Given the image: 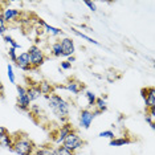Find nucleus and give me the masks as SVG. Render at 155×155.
<instances>
[{
	"label": "nucleus",
	"instance_id": "6",
	"mask_svg": "<svg viewBox=\"0 0 155 155\" xmlns=\"http://www.w3.org/2000/svg\"><path fill=\"white\" fill-rule=\"evenodd\" d=\"M142 96L146 102V107L147 109H153L155 107V89L154 87H147V89L142 90Z\"/></svg>",
	"mask_w": 155,
	"mask_h": 155
},
{
	"label": "nucleus",
	"instance_id": "16",
	"mask_svg": "<svg viewBox=\"0 0 155 155\" xmlns=\"http://www.w3.org/2000/svg\"><path fill=\"white\" fill-rule=\"evenodd\" d=\"M149 110V113L146 114V121L150 123V126L151 127H155V123H154V118H155V107H153V109H147Z\"/></svg>",
	"mask_w": 155,
	"mask_h": 155
},
{
	"label": "nucleus",
	"instance_id": "31",
	"mask_svg": "<svg viewBox=\"0 0 155 155\" xmlns=\"http://www.w3.org/2000/svg\"><path fill=\"white\" fill-rule=\"evenodd\" d=\"M61 68L62 69H69V68H72V64H70L69 61H64V62H61Z\"/></svg>",
	"mask_w": 155,
	"mask_h": 155
},
{
	"label": "nucleus",
	"instance_id": "2",
	"mask_svg": "<svg viewBox=\"0 0 155 155\" xmlns=\"http://www.w3.org/2000/svg\"><path fill=\"white\" fill-rule=\"evenodd\" d=\"M12 150L19 155H32L35 150V144L29 138H17L13 142Z\"/></svg>",
	"mask_w": 155,
	"mask_h": 155
},
{
	"label": "nucleus",
	"instance_id": "33",
	"mask_svg": "<svg viewBox=\"0 0 155 155\" xmlns=\"http://www.w3.org/2000/svg\"><path fill=\"white\" fill-rule=\"evenodd\" d=\"M8 133V130H7L5 127H3V126H0V137L2 135H4V134Z\"/></svg>",
	"mask_w": 155,
	"mask_h": 155
},
{
	"label": "nucleus",
	"instance_id": "34",
	"mask_svg": "<svg viewBox=\"0 0 155 155\" xmlns=\"http://www.w3.org/2000/svg\"><path fill=\"white\" fill-rule=\"evenodd\" d=\"M68 61L70 62V64H72V62H73V61H74V57H72V56H70V57H69V60H68Z\"/></svg>",
	"mask_w": 155,
	"mask_h": 155
},
{
	"label": "nucleus",
	"instance_id": "7",
	"mask_svg": "<svg viewBox=\"0 0 155 155\" xmlns=\"http://www.w3.org/2000/svg\"><path fill=\"white\" fill-rule=\"evenodd\" d=\"M61 44V48H62V56L65 57H70L73 53H74V44H73V40L69 37H65L60 41Z\"/></svg>",
	"mask_w": 155,
	"mask_h": 155
},
{
	"label": "nucleus",
	"instance_id": "8",
	"mask_svg": "<svg viewBox=\"0 0 155 155\" xmlns=\"http://www.w3.org/2000/svg\"><path fill=\"white\" fill-rule=\"evenodd\" d=\"M16 64H17V66H19L20 69H23V70L32 69V65H31V58H29V54H28V52H23L21 54L17 56Z\"/></svg>",
	"mask_w": 155,
	"mask_h": 155
},
{
	"label": "nucleus",
	"instance_id": "29",
	"mask_svg": "<svg viewBox=\"0 0 155 155\" xmlns=\"http://www.w3.org/2000/svg\"><path fill=\"white\" fill-rule=\"evenodd\" d=\"M8 54H9V57H11V60H12V61H15V62H16V60H17L16 49H13V48H9V51H8Z\"/></svg>",
	"mask_w": 155,
	"mask_h": 155
},
{
	"label": "nucleus",
	"instance_id": "9",
	"mask_svg": "<svg viewBox=\"0 0 155 155\" xmlns=\"http://www.w3.org/2000/svg\"><path fill=\"white\" fill-rule=\"evenodd\" d=\"M27 96H28V98H29L31 102L36 101L41 97V90H40V87H38V84H33V85H31L29 87H28Z\"/></svg>",
	"mask_w": 155,
	"mask_h": 155
},
{
	"label": "nucleus",
	"instance_id": "1",
	"mask_svg": "<svg viewBox=\"0 0 155 155\" xmlns=\"http://www.w3.org/2000/svg\"><path fill=\"white\" fill-rule=\"evenodd\" d=\"M47 100H48L49 107L52 109V111H53L60 119L64 121L69 114L68 102H66L64 98L60 97L58 94H49V96H47Z\"/></svg>",
	"mask_w": 155,
	"mask_h": 155
},
{
	"label": "nucleus",
	"instance_id": "20",
	"mask_svg": "<svg viewBox=\"0 0 155 155\" xmlns=\"http://www.w3.org/2000/svg\"><path fill=\"white\" fill-rule=\"evenodd\" d=\"M96 105L98 106V111L102 113V111H105L106 110V101L104 100V98H97L96 100Z\"/></svg>",
	"mask_w": 155,
	"mask_h": 155
},
{
	"label": "nucleus",
	"instance_id": "35",
	"mask_svg": "<svg viewBox=\"0 0 155 155\" xmlns=\"http://www.w3.org/2000/svg\"><path fill=\"white\" fill-rule=\"evenodd\" d=\"M3 94V87H0V96Z\"/></svg>",
	"mask_w": 155,
	"mask_h": 155
},
{
	"label": "nucleus",
	"instance_id": "24",
	"mask_svg": "<svg viewBox=\"0 0 155 155\" xmlns=\"http://www.w3.org/2000/svg\"><path fill=\"white\" fill-rule=\"evenodd\" d=\"M72 31H73V32H74V33L77 35V36H80V37L85 38V40H86V41H89V43H93V44H97V45H98V43H97V41H94V40H93V38H90V37H87V36H86V35L81 33V32H78V31H76V29H72Z\"/></svg>",
	"mask_w": 155,
	"mask_h": 155
},
{
	"label": "nucleus",
	"instance_id": "11",
	"mask_svg": "<svg viewBox=\"0 0 155 155\" xmlns=\"http://www.w3.org/2000/svg\"><path fill=\"white\" fill-rule=\"evenodd\" d=\"M64 87L66 90L72 91L73 94H78L81 90H84V85L81 82H78V81H69Z\"/></svg>",
	"mask_w": 155,
	"mask_h": 155
},
{
	"label": "nucleus",
	"instance_id": "21",
	"mask_svg": "<svg viewBox=\"0 0 155 155\" xmlns=\"http://www.w3.org/2000/svg\"><path fill=\"white\" fill-rule=\"evenodd\" d=\"M126 143H130V140L126 138H118V139H111L110 146H122V144H126Z\"/></svg>",
	"mask_w": 155,
	"mask_h": 155
},
{
	"label": "nucleus",
	"instance_id": "4",
	"mask_svg": "<svg viewBox=\"0 0 155 155\" xmlns=\"http://www.w3.org/2000/svg\"><path fill=\"white\" fill-rule=\"evenodd\" d=\"M28 54H29L31 65H32V68H37V66H40V65L44 64V61H45L44 52L41 51L38 47H36V45H32V47L28 49Z\"/></svg>",
	"mask_w": 155,
	"mask_h": 155
},
{
	"label": "nucleus",
	"instance_id": "10",
	"mask_svg": "<svg viewBox=\"0 0 155 155\" xmlns=\"http://www.w3.org/2000/svg\"><path fill=\"white\" fill-rule=\"evenodd\" d=\"M20 16V11L17 9H13V8H5L2 13V17L5 23H9V21H13L16 17Z\"/></svg>",
	"mask_w": 155,
	"mask_h": 155
},
{
	"label": "nucleus",
	"instance_id": "22",
	"mask_svg": "<svg viewBox=\"0 0 155 155\" xmlns=\"http://www.w3.org/2000/svg\"><path fill=\"white\" fill-rule=\"evenodd\" d=\"M4 40H5V43L11 44V45H12L11 48H13V49H20V48H21V47H20V44H19V43H16V41L13 40L11 36H4Z\"/></svg>",
	"mask_w": 155,
	"mask_h": 155
},
{
	"label": "nucleus",
	"instance_id": "36",
	"mask_svg": "<svg viewBox=\"0 0 155 155\" xmlns=\"http://www.w3.org/2000/svg\"><path fill=\"white\" fill-rule=\"evenodd\" d=\"M0 15H2V13H0Z\"/></svg>",
	"mask_w": 155,
	"mask_h": 155
},
{
	"label": "nucleus",
	"instance_id": "17",
	"mask_svg": "<svg viewBox=\"0 0 155 155\" xmlns=\"http://www.w3.org/2000/svg\"><path fill=\"white\" fill-rule=\"evenodd\" d=\"M52 54H53L54 57L62 56V48H61V44L60 43H54L53 45H52Z\"/></svg>",
	"mask_w": 155,
	"mask_h": 155
},
{
	"label": "nucleus",
	"instance_id": "28",
	"mask_svg": "<svg viewBox=\"0 0 155 155\" xmlns=\"http://www.w3.org/2000/svg\"><path fill=\"white\" fill-rule=\"evenodd\" d=\"M8 77H9V81H11L12 84H15V74H13L12 65H8Z\"/></svg>",
	"mask_w": 155,
	"mask_h": 155
},
{
	"label": "nucleus",
	"instance_id": "19",
	"mask_svg": "<svg viewBox=\"0 0 155 155\" xmlns=\"http://www.w3.org/2000/svg\"><path fill=\"white\" fill-rule=\"evenodd\" d=\"M54 155H73V153L69 151L68 149H65V147L61 144V146L54 150Z\"/></svg>",
	"mask_w": 155,
	"mask_h": 155
},
{
	"label": "nucleus",
	"instance_id": "18",
	"mask_svg": "<svg viewBox=\"0 0 155 155\" xmlns=\"http://www.w3.org/2000/svg\"><path fill=\"white\" fill-rule=\"evenodd\" d=\"M40 24H43V25L45 27V29L48 31L51 35H53V36H57V35H60V33H62V31H60V29H57V28H53V27H51V25H48L47 23H44V21H41L40 20Z\"/></svg>",
	"mask_w": 155,
	"mask_h": 155
},
{
	"label": "nucleus",
	"instance_id": "3",
	"mask_svg": "<svg viewBox=\"0 0 155 155\" xmlns=\"http://www.w3.org/2000/svg\"><path fill=\"white\" fill-rule=\"evenodd\" d=\"M82 144H84V140L81 139V137L78 134H76L74 131L69 133L68 135H66V138L64 139V142H62V146H64L65 149H68L69 151H72V153L78 150Z\"/></svg>",
	"mask_w": 155,
	"mask_h": 155
},
{
	"label": "nucleus",
	"instance_id": "30",
	"mask_svg": "<svg viewBox=\"0 0 155 155\" xmlns=\"http://www.w3.org/2000/svg\"><path fill=\"white\" fill-rule=\"evenodd\" d=\"M29 109L35 113V115H38V113H40V107H38L37 105H32V106H31Z\"/></svg>",
	"mask_w": 155,
	"mask_h": 155
},
{
	"label": "nucleus",
	"instance_id": "27",
	"mask_svg": "<svg viewBox=\"0 0 155 155\" xmlns=\"http://www.w3.org/2000/svg\"><path fill=\"white\" fill-rule=\"evenodd\" d=\"M7 31V23L3 20V17H2V15H0V33H4Z\"/></svg>",
	"mask_w": 155,
	"mask_h": 155
},
{
	"label": "nucleus",
	"instance_id": "14",
	"mask_svg": "<svg viewBox=\"0 0 155 155\" xmlns=\"http://www.w3.org/2000/svg\"><path fill=\"white\" fill-rule=\"evenodd\" d=\"M0 144H2L3 147H7V149H12L13 140L11 138V135H9V133H7L4 135L0 137Z\"/></svg>",
	"mask_w": 155,
	"mask_h": 155
},
{
	"label": "nucleus",
	"instance_id": "25",
	"mask_svg": "<svg viewBox=\"0 0 155 155\" xmlns=\"http://www.w3.org/2000/svg\"><path fill=\"white\" fill-rule=\"evenodd\" d=\"M36 155H54V150H51V149H41L38 150Z\"/></svg>",
	"mask_w": 155,
	"mask_h": 155
},
{
	"label": "nucleus",
	"instance_id": "23",
	"mask_svg": "<svg viewBox=\"0 0 155 155\" xmlns=\"http://www.w3.org/2000/svg\"><path fill=\"white\" fill-rule=\"evenodd\" d=\"M86 98H87V104L90 105V106H93V105H96V96H94V93H91V91H86Z\"/></svg>",
	"mask_w": 155,
	"mask_h": 155
},
{
	"label": "nucleus",
	"instance_id": "32",
	"mask_svg": "<svg viewBox=\"0 0 155 155\" xmlns=\"http://www.w3.org/2000/svg\"><path fill=\"white\" fill-rule=\"evenodd\" d=\"M85 4L89 7V8L91 9V11H96L97 9V7H96V4H94V3H91V2H85Z\"/></svg>",
	"mask_w": 155,
	"mask_h": 155
},
{
	"label": "nucleus",
	"instance_id": "26",
	"mask_svg": "<svg viewBox=\"0 0 155 155\" xmlns=\"http://www.w3.org/2000/svg\"><path fill=\"white\" fill-rule=\"evenodd\" d=\"M100 137L101 138H110V139H114V133L107 130V131H102L100 133Z\"/></svg>",
	"mask_w": 155,
	"mask_h": 155
},
{
	"label": "nucleus",
	"instance_id": "5",
	"mask_svg": "<svg viewBox=\"0 0 155 155\" xmlns=\"http://www.w3.org/2000/svg\"><path fill=\"white\" fill-rule=\"evenodd\" d=\"M94 117H96L94 113H91L90 110H82L80 114V126L84 129H89Z\"/></svg>",
	"mask_w": 155,
	"mask_h": 155
},
{
	"label": "nucleus",
	"instance_id": "12",
	"mask_svg": "<svg viewBox=\"0 0 155 155\" xmlns=\"http://www.w3.org/2000/svg\"><path fill=\"white\" fill-rule=\"evenodd\" d=\"M72 131H73V129H72V126H70L69 123L64 125V126L61 127V130H60L58 137L56 138V142H57V143H62V142H64V139L66 138V135H68L69 133H72Z\"/></svg>",
	"mask_w": 155,
	"mask_h": 155
},
{
	"label": "nucleus",
	"instance_id": "15",
	"mask_svg": "<svg viewBox=\"0 0 155 155\" xmlns=\"http://www.w3.org/2000/svg\"><path fill=\"white\" fill-rule=\"evenodd\" d=\"M38 87L41 90V94H45V96H49L52 94V85L48 82H40L38 84Z\"/></svg>",
	"mask_w": 155,
	"mask_h": 155
},
{
	"label": "nucleus",
	"instance_id": "13",
	"mask_svg": "<svg viewBox=\"0 0 155 155\" xmlns=\"http://www.w3.org/2000/svg\"><path fill=\"white\" fill-rule=\"evenodd\" d=\"M17 106L21 109V110H29L31 101H29V98H28V96L17 97Z\"/></svg>",
	"mask_w": 155,
	"mask_h": 155
}]
</instances>
